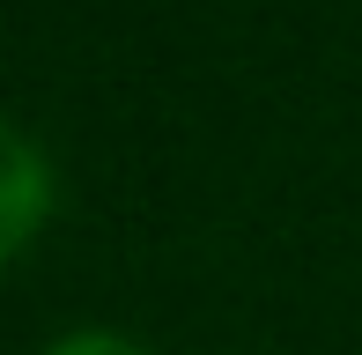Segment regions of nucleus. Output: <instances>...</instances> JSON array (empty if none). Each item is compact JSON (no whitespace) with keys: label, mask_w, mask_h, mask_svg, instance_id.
I'll return each mask as SVG.
<instances>
[{"label":"nucleus","mask_w":362,"mask_h":355,"mask_svg":"<svg viewBox=\"0 0 362 355\" xmlns=\"http://www.w3.org/2000/svg\"><path fill=\"white\" fill-rule=\"evenodd\" d=\"M45 215H52V163L23 126L0 119V260H15Z\"/></svg>","instance_id":"f257e3e1"},{"label":"nucleus","mask_w":362,"mask_h":355,"mask_svg":"<svg viewBox=\"0 0 362 355\" xmlns=\"http://www.w3.org/2000/svg\"><path fill=\"white\" fill-rule=\"evenodd\" d=\"M45 355H141L126 333H104V326H74V333H59Z\"/></svg>","instance_id":"f03ea898"}]
</instances>
